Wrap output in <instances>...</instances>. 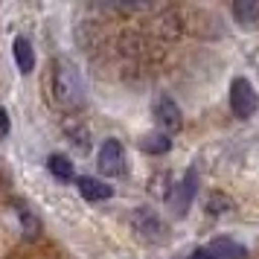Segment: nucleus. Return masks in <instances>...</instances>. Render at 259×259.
Here are the masks:
<instances>
[{"label":"nucleus","instance_id":"nucleus-13","mask_svg":"<svg viewBox=\"0 0 259 259\" xmlns=\"http://www.w3.org/2000/svg\"><path fill=\"white\" fill-rule=\"evenodd\" d=\"M47 169H50V175L59 178V181H73V163H70V157H64V154H50Z\"/></svg>","mask_w":259,"mask_h":259},{"label":"nucleus","instance_id":"nucleus-11","mask_svg":"<svg viewBox=\"0 0 259 259\" xmlns=\"http://www.w3.org/2000/svg\"><path fill=\"white\" fill-rule=\"evenodd\" d=\"M233 18L239 21L242 26H256L259 24V3L256 0H239L233 6Z\"/></svg>","mask_w":259,"mask_h":259},{"label":"nucleus","instance_id":"nucleus-16","mask_svg":"<svg viewBox=\"0 0 259 259\" xmlns=\"http://www.w3.org/2000/svg\"><path fill=\"white\" fill-rule=\"evenodd\" d=\"M0 134H9V114L0 108Z\"/></svg>","mask_w":259,"mask_h":259},{"label":"nucleus","instance_id":"nucleus-1","mask_svg":"<svg viewBox=\"0 0 259 259\" xmlns=\"http://www.w3.org/2000/svg\"><path fill=\"white\" fill-rule=\"evenodd\" d=\"M50 91L56 105L64 111H82L84 108V82L79 67L67 59H56L53 64V79H50Z\"/></svg>","mask_w":259,"mask_h":259},{"label":"nucleus","instance_id":"nucleus-2","mask_svg":"<svg viewBox=\"0 0 259 259\" xmlns=\"http://www.w3.org/2000/svg\"><path fill=\"white\" fill-rule=\"evenodd\" d=\"M152 117H154L157 131H163V134H175V131H181V125H184V114H181L178 102L166 94H160L152 102Z\"/></svg>","mask_w":259,"mask_h":259},{"label":"nucleus","instance_id":"nucleus-14","mask_svg":"<svg viewBox=\"0 0 259 259\" xmlns=\"http://www.w3.org/2000/svg\"><path fill=\"white\" fill-rule=\"evenodd\" d=\"M204 210L210 212V215H224V212L233 210V198L224 195V192H212L210 198L204 201Z\"/></svg>","mask_w":259,"mask_h":259},{"label":"nucleus","instance_id":"nucleus-10","mask_svg":"<svg viewBox=\"0 0 259 259\" xmlns=\"http://www.w3.org/2000/svg\"><path fill=\"white\" fill-rule=\"evenodd\" d=\"M172 149V140H169V134L163 131H152V134H143L140 140V152L146 154H166Z\"/></svg>","mask_w":259,"mask_h":259},{"label":"nucleus","instance_id":"nucleus-5","mask_svg":"<svg viewBox=\"0 0 259 259\" xmlns=\"http://www.w3.org/2000/svg\"><path fill=\"white\" fill-rule=\"evenodd\" d=\"M195 189H198V172L189 169L187 175H184V181L178 187H172V195H169V204H172L175 215H184L189 210V204L195 198Z\"/></svg>","mask_w":259,"mask_h":259},{"label":"nucleus","instance_id":"nucleus-17","mask_svg":"<svg viewBox=\"0 0 259 259\" xmlns=\"http://www.w3.org/2000/svg\"><path fill=\"white\" fill-rule=\"evenodd\" d=\"M189 259H212V253L207 250V247H198V250H195V253H192Z\"/></svg>","mask_w":259,"mask_h":259},{"label":"nucleus","instance_id":"nucleus-3","mask_svg":"<svg viewBox=\"0 0 259 259\" xmlns=\"http://www.w3.org/2000/svg\"><path fill=\"white\" fill-rule=\"evenodd\" d=\"M230 108H233V114L239 119H250L259 108V94L253 91V84L247 79H242V76L233 79V84H230Z\"/></svg>","mask_w":259,"mask_h":259},{"label":"nucleus","instance_id":"nucleus-4","mask_svg":"<svg viewBox=\"0 0 259 259\" xmlns=\"http://www.w3.org/2000/svg\"><path fill=\"white\" fill-rule=\"evenodd\" d=\"M99 169H102V175H108V178L125 175V149H122L119 140L108 137V140L102 143V149H99Z\"/></svg>","mask_w":259,"mask_h":259},{"label":"nucleus","instance_id":"nucleus-6","mask_svg":"<svg viewBox=\"0 0 259 259\" xmlns=\"http://www.w3.org/2000/svg\"><path fill=\"white\" fill-rule=\"evenodd\" d=\"M131 227H134V233L146 236V239H157L160 236V215L149 207H137L131 212Z\"/></svg>","mask_w":259,"mask_h":259},{"label":"nucleus","instance_id":"nucleus-15","mask_svg":"<svg viewBox=\"0 0 259 259\" xmlns=\"http://www.w3.org/2000/svg\"><path fill=\"white\" fill-rule=\"evenodd\" d=\"M64 131H67V137H76V146H79V149H82V152H88V149H91V134H88V128H84V125H79V122H67V125H64Z\"/></svg>","mask_w":259,"mask_h":259},{"label":"nucleus","instance_id":"nucleus-12","mask_svg":"<svg viewBox=\"0 0 259 259\" xmlns=\"http://www.w3.org/2000/svg\"><path fill=\"white\" fill-rule=\"evenodd\" d=\"M15 212H18V222H21V227H24V236L26 239H38V233H41V222H38V215L29 207H24V204H15Z\"/></svg>","mask_w":259,"mask_h":259},{"label":"nucleus","instance_id":"nucleus-9","mask_svg":"<svg viewBox=\"0 0 259 259\" xmlns=\"http://www.w3.org/2000/svg\"><path fill=\"white\" fill-rule=\"evenodd\" d=\"M12 53H15V64H18V70L21 73H32L35 70V50H32V44H29L24 35L15 38Z\"/></svg>","mask_w":259,"mask_h":259},{"label":"nucleus","instance_id":"nucleus-7","mask_svg":"<svg viewBox=\"0 0 259 259\" xmlns=\"http://www.w3.org/2000/svg\"><path fill=\"white\" fill-rule=\"evenodd\" d=\"M207 250L212 253V259H245L247 256V247L233 242V239H227V236H219V239H212Z\"/></svg>","mask_w":259,"mask_h":259},{"label":"nucleus","instance_id":"nucleus-8","mask_svg":"<svg viewBox=\"0 0 259 259\" xmlns=\"http://www.w3.org/2000/svg\"><path fill=\"white\" fill-rule=\"evenodd\" d=\"M76 184H79V192H82L88 201H108L114 195V187H108V184H102V181H96V178H91V175H82Z\"/></svg>","mask_w":259,"mask_h":259}]
</instances>
